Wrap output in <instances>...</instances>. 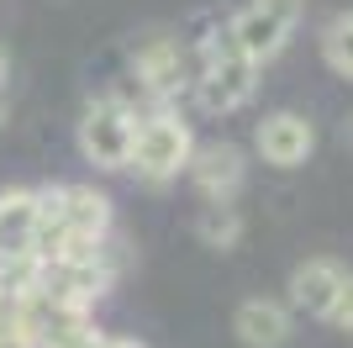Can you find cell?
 <instances>
[{
  "label": "cell",
  "mask_w": 353,
  "mask_h": 348,
  "mask_svg": "<svg viewBox=\"0 0 353 348\" xmlns=\"http://www.w3.org/2000/svg\"><path fill=\"white\" fill-rule=\"evenodd\" d=\"M253 90H259V64L237 48L227 21H216V27L201 37V69H195V95H201V106H206L211 116H227V111H237V106H248Z\"/></svg>",
  "instance_id": "obj_1"
},
{
  "label": "cell",
  "mask_w": 353,
  "mask_h": 348,
  "mask_svg": "<svg viewBox=\"0 0 353 348\" xmlns=\"http://www.w3.org/2000/svg\"><path fill=\"white\" fill-rule=\"evenodd\" d=\"M195 153V132L174 106H153L137 116V137H132V164L127 169L143 185H174L179 174L190 169Z\"/></svg>",
  "instance_id": "obj_2"
},
{
  "label": "cell",
  "mask_w": 353,
  "mask_h": 348,
  "mask_svg": "<svg viewBox=\"0 0 353 348\" xmlns=\"http://www.w3.org/2000/svg\"><path fill=\"white\" fill-rule=\"evenodd\" d=\"M79 153H85L90 169L101 174H121L132 164V137H137V111L117 95H105V101H90L85 116H79Z\"/></svg>",
  "instance_id": "obj_3"
},
{
  "label": "cell",
  "mask_w": 353,
  "mask_h": 348,
  "mask_svg": "<svg viewBox=\"0 0 353 348\" xmlns=\"http://www.w3.org/2000/svg\"><path fill=\"white\" fill-rule=\"evenodd\" d=\"M121 264L111 259V243H105V253H95V259H69V264H43V296L53 306H69V311H95V301H101L105 290L117 285Z\"/></svg>",
  "instance_id": "obj_4"
},
{
  "label": "cell",
  "mask_w": 353,
  "mask_h": 348,
  "mask_svg": "<svg viewBox=\"0 0 353 348\" xmlns=\"http://www.w3.org/2000/svg\"><path fill=\"white\" fill-rule=\"evenodd\" d=\"M295 21H301V0H248L237 16H227V32H232L237 48L264 69L269 58L290 43Z\"/></svg>",
  "instance_id": "obj_5"
},
{
  "label": "cell",
  "mask_w": 353,
  "mask_h": 348,
  "mask_svg": "<svg viewBox=\"0 0 353 348\" xmlns=\"http://www.w3.org/2000/svg\"><path fill=\"white\" fill-rule=\"evenodd\" d=\"M132 79L143 95H153V106H169L185 85H195V69H190V48L179 43V37H143L132 53Z\"/></svg>",
  "instance_id": "obj_6"
},
{
  "label": "cell",
  "mask_w": 353,
  "mask_h": 348,
  "mask_svg": "<svg viewBox=\"0 0 353 348\" xmlns=\"http://www.w3.org/2000/svg\"><path fill=\"white\" fill-rule=\"evenodd\" d=\"M185 180L195 185V195L206 206H232L237 190L248 185V153L237 143H195Z\"/></svg>",
  "instance_id": "obj_7"
},
{
  "label": "cell",
  "mask_w": 353,
  "mask_h": 348,
  "mask_svg": "<svg viewBox=\"0 0 353 348\" xmlns=\"http://www.w3.org/2000/svg\"><path fill=\"white\" fill-rule=\"evenodd\" d=\"M253 153L269 164V169H301V164L316 153V127H311L301 111H269L259 127H253Z\"/></svg>",
  "instance_id": "obj_8"
},
{
  "label": "cell",
  "mask_w": 353,
  "mask_h": 348,
  "mask_svg": "<svg viewBox=\"0 0 353 348\" xmlns=\"http://www.w3.org/2000/svg\"><path fill=\"white\" fill-rule=\"evenodd\" d=\"M343 280H348V269H343L332 253H316V259H301L290 269V311H306V317L327 322V311H332V301H338Z\"/></svg>",
  "instance_id": "obj_9"
},
{
  "label": "cell",
  "mask_w": 353,
  "mask_h": 348,
  "mask_svg": "<svg viewBox=\"0 0 353 348\" xmlns=\"http://www.w3.org/2000/svg\"><path fill=\"white\" fill-rule=\"evenodd\" d=\"M232 333L243 348H285L295 333V317H290V306L274 301V296H248L232 311Z\"/></svg>",
  "instance_id": "obj_10"
},
{
  "label": "cell",
  "mask_w": 353,
  "mask_h": 348,
  "mask_svg": "<svg viewBox=\"0 0 353 348\" xmlns=\"http://www.w3.org/2000/svg\"><path fill=\"white\" fill-rule=\"evenodd\" d=\"M37 190L27 185H6L0 190V259H27L37 253Z\"/></svg>",
  "instance_id": "obj_11"
},
{
  "label": "cell",
  "mask_w": 353,
  "mask_h": 348,
  "mask_svg": "<svg viewBox=\"0 0 353 348\" xmlns=\"http://www.w3.org/2000/svg\"><path fill=\"white\" fill-rule=\"evenodd\" d=\"M322 64L338 74V79H353V11L332 16L322 27Z\"/></svg>",
  "instance_id": "obj_12"
},
{
  "label": "cell",
  "mask_w": 353,
  "mask_h": 348,
  "mask_svg": "<svg viewBox=\"0 0 353 348\" xmlns=\"http://www.w3.org/2000/svg\"><path fill=\"white\" fill-rule=\"evenodd\" d=\"M195 238H201L206 248H237V238H243V217H237L232 206H201Z\"/></svg>",
  "instance_id": "obj_13"
},
{
  "label": "cell",
  "mask_w": 353,
  "mask_h": 348,
  "mask_svg": "<svg viewBox=\"0 0 353 348\" xmlns=\"http://www.w3.org/2000/svg\"><path fill=\"white\" fill-rule=\"evenodd\" d=\"M327 322L343 327V333H353V275L343 280V290H338V301H332V311H327Z\"/></svg>",
  "instance_id": "obj_14"
},
{
  "label": "cell",
  "mask_w": 353,
  "mask_h": 348,
  "mask_svg": "<svg viewBox=\"0 0 353 348\" xmlns=\"http://www.w3.org/2000/svg\"><path fill=\"white\" fill-rule=\"evenodd\" d=\"M6 79H11V64H6V48H0V95H6Z\"/></svg>",
  "instance_id": "obj_15"
},
{
  "label": "cell",
  "mask_w": 353,
  "mask_h": 348,
  "mask_svg": "<svg viewBox=\"0 0 353 348\" xmlns=\"http://www.w3.org/2000/svg\"><path fill=\"white\" fill-rule=\"evenodd\" d=\"M0 127H6V95H0Z\"/></svg>",
  "instance_id": "obj_16"
}]
</instances>
